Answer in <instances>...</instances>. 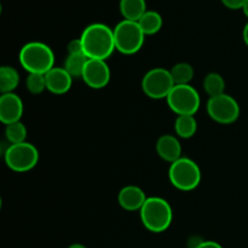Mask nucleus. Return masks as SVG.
Segmentation results:
<instances>
[{
  "instance_id": "1",
  "label": "nucleus",
  "mask_w": 248,
  "mask_h": 248,
  "mask_svg": "<svg viewBox=\"0 0 248 248\" xmlns=\"http://www.w3.org/2000/svg\"><path fill=\"white\" fill-rule=\"evenodd\" d=\"M80 39L85 55L91 60L106 61L116 50L114 31L104 23H92L87 26Z\"/></svg>"
},
{
  "instance_id": "2",
  "label": "nucleus",
  "mask_w": 248,
  "mask_h": 248,
  "mask_svg": "<svg viewBox=\"0 0 248 248\" xmlns=\"http://www.w3.org/2000/svg\"><path fill=\"white\" fill-rule=\"evenodd\" d=\"M142 224L147 230L155 234L164 232L171 227L173 220V211L169 201L159 196L147 199L140 211Z\"/></svg>"
},
{
  "instance_id": "3",
  "label": "nucleus",
  "mask_w": 248,
  "mask_h": 248,
  "mask_svg": "<svg viewBox=\"0 0 248 248\" xmlns=\"http://www.w3.org/2000/svg\"><path fill=\"white\" fill-rule=\"evenodd\" d=\"M18 60L28 74H46L55 67L52 48L40 41H31L23 45L19 51Z\"/></svg>"
},
{
  "instance_id": "4",
  "label": "nucleus",
  "mask_w": 248,
  "mask_h": 248,
  "mask_svg": "<svg viewBox=\"0 0 248 248\" xmlns=\"http://www.w3.org/2000/svg\"><path fill=\"white\" fill-rule=\"evenodd\" d=\"M169 179L172 186L182 191H191L201 182V170L190 157H183L170 165Z\"/></svg>"
},
{
  "instance_id": "5",
  "label": "nucleus",
  "mask_w": 248,
  "mask_h": 248,
  "mask_svg": "<svg viewBox=\"0 0 248 248\" xmlns=\"http://www.w3.org/2000/svg\"><path fill=\"white\" fill-rule=\"evenodd\" d=\"M113 31L115 48L123 55H135L144 45L145 34L138 22L123 19Z\"/></svg>"
},
{
  "instance_id": "6",
  "label": "nucleus",
  "mask_w": 248,
  "mask_h": 248,
  "mask_svg": "<svg viewBox=\"0 0 248 248\" xmlns=\"http://www.w3.org/2000/svg\"><path fill=\"white\" fill-rule=\"evenodd\" d=\"M6 166L11 171L23 173L33 170L39 162V150L29 142L9 144L4 153Z\"/></svg>"
},
{
  "instance_id": "7",
  "label": "nucleus",
  "mask_w": 248,
  "mask_h": 248,
  "mask_svg": "<svg viewBox=\"0 0 248 248\" xmlns=\"http://www.w3.org/2000/svg\"><path fill=\"white\" fill-rule=\"evenodd\" d=\"M170 109L178 115H195L200 109L201 98L191 85H176L166 98Z\"/></svg>"
},
{
  "instance_id": "8",
  "label": "nucleus",
  "mask_w": 248,
  "mask_h": 248,
  "mask_svg": "<svg viewBox=\"0 0 248 248\" xmlns=\"http://www.w3.org/2000/svg\"><path fill=\"white\" fill-rule=\"evenodd\" d=\"M143 92L147 97L152 99H164L167 98L170 92L172 91L174 85L170 69L156 67L148 70L142 79Z\"/></svg>"
},
{
  "instance_id": "9",
  "label": "nucleus",
  "mask_w": 248,
  "mask_h": 248,
  "mask_svg": "<svg viewBox=\"0 0 248 248\" xmlns=\"http://www.w3.org/2000/svg\"><path fill=\"white\" fill-rule=\"evenodd\" d=\"M207 114L213 121L220 125L234 124L240 116V106L236 99L227 93L210 97L206 104Z\"/></svg>"
},
{
  "instance_id": "10",
  "label": "nucleus",
  "mask_w": 248,
  "mask_h": 248,
  "mask_svg": "<svg viewBox=\"0 0 248 248\" xmlns=\"http://www.w3.org/2000/svg\"><path fill=\"white\" fill-rule=\"evenodd\" d=\"M110 77V68L106 61L89 58L81 79L91 89L101 90L108 86Z\"/></svg>"
},
{
  "instance_id": "11",
  "label": "nucleus",
  "mask_w": 248,
  "mask_h": 248,
  "mask_svg": "<svg viewBox=\"0 0 248 248\" xmlns=\"http://www.w3.org/2000/svg\"><path fill=\"white\" fill-rule=\"evenodd\" d=\"M23 101L15 92L1 93L0 96V121L4 125L21 121L23 115Z\"/></svg>"
},
{
  "instance_id": "12",
  "label": "nucleus",
  "mask_w": 248,
  "mask_h": 248,
  "mask_svg": "<svg viewBox=\"0 0 248 248\" xmlns=\"http://www.w3.org/2000/svg\"><path fill=\"white\" fill-rule=\"evenodd\" d=\"M46 89L53 94H64L70 90L74 78L63 67H53L45 74Z\"/></svg>"
},
{
  "instance_id": "13",
  "label": "nucleus",
  "mask_w": 248,
  "mask_h": 248,
  "mask_svg": "<svg viewBox=\"0 0 248 248\" xmlns=\"http://www.w3.org/2000/svg\"><path fill=\"white\" fill-rule=\"evenodd\" d=\"M147 196L143 189L137 186H126L119 191L118 201L119 205L128 212L140 211L144 202L147 201Z\"/></svg>"
},
{
  "instance_id": "14",
  "label": "nucleus",
  "mask_w": 248,
  "mask_h": 248,
  "mask_svg": "<svg viewBox=\"0 0 248 248\" xmlns=\"http://www.w3.org/2000/svg\"><path fill=\"white\" fill-rule=\"evenodd\" d=\"M157 155L164 161L173 164L182 157V144L178 138L173 135H162L155 144Z\"/></svg>"
},
{
  "instance_id": "15",
  "label": "nucleus",
  "mask_w": 248,
  "mask_h": 248,
  "mask_svg": "<svg viewBox=\"0 0 248 248\" xmlns=\"http://www.w3.org/2000/svg\"><path fill=\"white\" fill-rule=\"evenodd\" d=\"M120 12L124 19L138 22L148 11L145 0H120Z\"/></svg>"
},
{
  "instance_id": "16",
  "label": "nucleus",
  "mask_w": 248,
  "mask_h": 248,
  "mask_svg": "<svg viewBox=\"0 0 248 248\" xmlns=\"http://www.w3.org/2000/svg\"><path fill=\"white\" fill-rule=\"evenodd\" d=\"M174 131L179 138L189 140L198 131V121L194 115H178L174 121Z\"/></svg>"
},
{
  "instance_id": "17",
  "label": "nucleus",
  "mask_w": 248,
  "mask_h": 248,
  "mask_svg": "<svg viewBox=\"0 0 248 248\" xmlns=\"http://www.w3.org/2000/svg\"><path fill=\"white\" fill-rule=\"evenodd\" d=\"M19 84V74L16 68L11 65H2L0 68V91L10 93L17 89Z\"/></svg>"
},
{
  "instance_id": "18",
  "label": "nucleus",
  "mask_w": 248,
  "mask_h": 248,
  "mask_svg": "<svg viewBox=\"0 0 248 248\" xmlns=\"http://www.w3.org/2000/svg\"><path fill=\"white\" fill-rule=\"evenodd\" d=\"M162 23H164V21H162L161 15L156 11H153V10H148L138 21V24H140L143 33L145 34V36L159 33L160 29L162 28Z\"/></svg>"
},
{
  "instance_id": "19",
  "label": "nucleus",
  "mask_w": 248,
  "mask_h": 248,
  "mask_svg": "<svg viewBox=\"0 0 248 248\" xmlns=\"http://www.w3.org/2000/svg\"><path fill=\"white\" fill-rule=\"evenodd\" d=\"M174 85H190L194 78V68L190 63L179 62L170 69Z\"/></svg>"
},
{
  "instance_id": "20",
  "label": "nucleus",
  "mask_w": 248,
  "mask_h": 248,
  "mask_svg": "<svg viewBox=\"0 0 248 248\" xmlns=\"http://www.w3.org/2000/svg\"><path fill=\"white\" fill-rule=\"evenodd\" d=\"M203 89L210 97L225 93V80L218 73H208L203 79Z\"/></svg>"
},
{
  "instance_id": "21",
  "label": "nucleus",
  "mask_w": 248,
  "mask_h": 248,
  "mask_svg": "<svg viewBox=\"0 0 248 248\" xmlns=\"http://www.w3.org/2000/svg\"><path fill=\"white\" fill-rule=\"evenodd\" d=\"M87 61H89V57L85 53H81V55H68V57L64 61L63 68L73 78H82Z\"/></svg>"
},
{
  "instance_id": "22",
  "label": "nucleus",
  "mask_w": 248,
  "mask_h": 248,
  "mask_svg": "<svg viewBox=\"0 0 248 248\" xmlns=\"http://www.w3.org/2000/svg\"><path fill=\"white\" fill-rule=\"evenodd\" d=\"M5 137L9 144H19L26 142L27 128L21 121L10 124L5 127Z\"/></svg>"
},
{
  "instance_id": "23",
  "label": "nucleus",
  "mask_w": 248,
  "mask_h": 248,
  "mask_svg": "<svg viewBox=\"0 0 248 248\" xmlns=\"http://www.w3.org/2000/svg\"><path fill=\"white\" fill-rule=\"evenodd\" d=\"M26 87L31 93L40 94L46 89L45 74H28L26 79Z\"/></svg>"
},
{
  "instance_id": "24",
  "label": "nucleus",
  "mask_w": 248,
  "mask_h": 248,
  "mask_svg": "<svg viewBox=\"0 0 248 248\" xmlns=\"http://www.w3.org/2000/svg\"><path fill=\"white\" fill-rule=\"evenodd\" d=\"M67 51L68 55H81V53H85L81 39L78 38L70 40L67 45Z\"/></svg>"
},
{
  "instance_id": "25",
  "label": "nucleus",
  "mask_w": 248,
  "mask_h": 248,
  "mask_svg": "<svg viewBox=\"0 0 248 248\" xmlns=\"http://www.w3.org/2000/svg\"><path fill=\"white\" fill-rule=\"evenodd\" d=\"M220 1H222V4L224 5L225 7H228V9L240 10L244 9L246 0H220Z\"/></svg>"
},
{
  "instance_id": "26",
  "label": "nucleus",
  "mask_w": 248,
  "mask_h": 248,
  "mask_svg": "<svg viewBox=\"0 0 248 248\" xmlns=\"http://www.w3.org/2000/svg\"><path fill=\"white\" fill-rule=\"evenodd\" d=\"M203 242H205V240L202 237L198 236V235H194V236L189 237L188 248H199Z\"/></svg>"
},
{
  "instance_id": "27",
  "label": "nucleus",
  "mask_w": 248,
  "mask_h": 248,
  "mask_svg": "<svg viewBox=\"0 0 248 248\" xmlns=\"http://www.w3.org/2000/svg\"><path fill=\"white\" fill-rule=\"evenodd\" d=\"M199 248H223V246L216 241H206L205 240V242Z\"/></svg>"
},
{
  "instance_id": "28",
  "label": "nucleus",
  "mask_w": 248,
  "mask_h": 248,
  "mask_svg": "<svg viewBox=\"0 0 248 248\" xmlns=\"http://www.w3.org/2000/svg\"><path fill=\"white\" fill-rule=\"evenodd\" d=\"M242 38H244L245 44L248 47V22L246 23V26L244 27V31H242Z\"/></svg>"
},
{
  "instance_id": "29",
  "label": "nucleus",
  "mask_w": 248,
  "mask_h": 248,
  "mask_svg": "<svg viewBox=\"0 0 248 248\" xmlns=\"http://www.w3.org/2000/svg\"><path fill=\"white\" fill-rule=\"evenodd\" d=\"M68 248H87V247L84 246V245H81V244H73V245H70Z\"/></svg>"
},
{
  "instance_id": "30",
  "label": "nucleus",
  "mask_w": 248,
  "mask_h": 248,
  "mask_svg": "<svg viewBox=\"0 0 248 248\" xmlns=\"http://www.w3.org/2000/svg\"><path fill=\"white\" fill-rule=\"evenodd\" d=\"M242 11H244V14L248 17V0H246V2H245V6L244 9H242Z\"/></svg>"
}]
</instances>
